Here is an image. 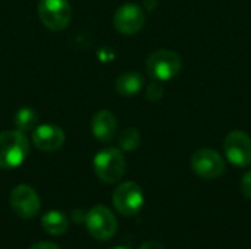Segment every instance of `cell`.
I'll return each instance as SVG.
<instances>
[{
    "mask_svg": "<svg viewBox=\"0 0 251 249\" xmlns=\"http://www.w3.org/2000/svg\"><path fill=\"white\" fill-rule=\"evenodd\" d=\"M10 208L21 219H32L38 214L41 203L38 194L28 185H18L10 192Z\"/></svg>",
    "mask_w": 251,
    "mask_h": 249,
    "instance_id": "obj_9",
    "label": "cell"
},
{
    "mask_svg": "<svg viewBox=\"0 0 251 249\" xmlns=\"http://www.w3.org/2000/svg\"><path fill=\"white\" fill-rule=\"evenodd\" d=\"M144 87V76L137 70L122 73L116 79V91L122 97H134Z\"/></svg>",
    "mask_w": 251,
    "mask_h": 249,
    "instance_id": "obj_13",
    "label": "cell"
},
{
    "mask_svg": "<svg viewBox=\"0 0 251 249\" xmlns=\"http://www.w3.org/2000/svg\"><path fill=\"white\" fill-rule=\"evenodd\" d=\"M140 249H166L160 242H157V241H147V242H144L143 245H141V248Z\"/></svg>",
    "mask_w": 251,
    "mask_h": 249,
    "instance_id": "obj_19",
    "label": "cell"
},
{
    "mask_svg": "<svg viewBox=\"0 0 251 249\" xmlns=\"http://www.w3.org/2000/svg\"><path fill=\"white\" fill-rule=\"evenodd\" d=\"M225 160L210 148L197 150L191 157V169L201 179H216L225 173Z\"/></svg>",
    "mask_w": 251,
    "mask_h": 249,
    "instance_id": "obj_8",
    "label": "cell"
},
{
    "mask_svg": "<svg viewBox=\"0 0 251 249\" xmlns=\"http://www.w3.org/2000/svg\"><path fill=\"white\" fill-rule=\"evenodd\" d=\"M163 92H165V88H163L162 82H159V81H154L147 87V98L151 101L160 100L163 97Z\"/></svg>",
    "mask_w": 251,
    "mask_h": 249,
    "instance_id": "obj_17",
    "label": "cell"
},
{
    "mask_svg": "<svg viewBox=\"0 0 251 249\" xmlns=\"http://www.w3.org/2000/svg\"><path fill=\"white\" fill-rule=\"evenodd\" d=\"M113 205L122 216H135L144 205V194L135 182H124L113 192Z\"/></svg>",
    "mask_w": 251,
    "mask_h": 249,
    "instance_id": "obj_6",
    "label": "cell"
},
{
    "mask_svg": "<svg viewBox=\"0 0 251 249\" xmlns=\"http://www.w3.org/2000/svg\"><path fill=\"white\" fill-rule=\"evenodd\" d=\"M29 144L24 132H0V169H16L28 157Z\"/></svg>",
    "mask_w": 251,
    "mask_h": 249,
    "instance_id": "obj_1",
    "label": "cell"
},
{
    "mask_svg": "<svg viewBox=\"0 0 251 249\" xmlns=\"http://www.w3.org/2000/svg\"><path fill=\"white\" fill-rule=\"evenodd\" d=\"M93 166L96 175L101 182L116 183L125 175L126 161L122 150L109 147L96 154V157L93 158Z\"/></svg>",
    "mask_w": 251,
    "mask_h": 249,
    "instance_id": "obj_2",
    "label": "cell"
},
{
    "mask_svg": "<svg viewBox=\"0 0 251 249\" xmlns=\"http://www.w3.org/2000/svg\"><path fill=\"white\" fill-rule=\"evenodd\" d=\"M119 148L124 151H134L141 144V135L137 128H126L118 135Z\"/></svg>",
    "mask_w": 251,
    "mask_h": 249,
    "instance_id": "obj_15",
    "label": "cell"
},
{
    "mask_svg": "<svg viewBox=\"0 0 251 249\" xmlns=\"http://www.w3.org/2000/svg\"><path fill=\"white\" fill-rule=\"evenodd\" d=\"M31 249H60L57 245L54 244H50V242H40V244H35Z\"/></svg>",
    "mask_w": 251,
    "mask_h": 249,
    "instance_id": "obj_20",
    "label": "cell"
},
{
    "mask_svg": "<svg viewBox=\"0 0 251 249\" xmlns=\"http://www.w3.org/2000/svg\"><path fill=\"white\" fill-rule=\"evenodd\" d=\"M34 145L44 153H54L65 144V134L56 125H40L32 132Z\"/></svg>",
    "mask_w": 251,
    "mask_h": 249,
    "instance_id": "obj_11",
    "label": "cell"
},
{
    "mask_svg": "<svg viewBox=\"0 0 251 249\" xmlns=\"http://www.w3.org/2000/svg\"><path fill=\"white\" fill-rule=\"evenodd\" d=\"M182 69V59L172 50H156L146 62L147 75L153 81L165 82L175 78Z\"/></svg>",
    "mask_w": 251,
    "mask_h": 249,
    "instance_id": "obj_3",
    "label": "cell"
},
{
    "mask_svg": "<svg viewBox=\"0 0 251 249\" xmlns=\"http://www.w3.org/2000/svg\"><path fill=\"white\" fill-rule=\"evenodd\" d=\"M41 225L47 233H50L53 236H59V235L66 233V230L69 227V220L63 213L53 210L43 216Z\"/></svg>",
    "mask_w": 251,
    "mask_h": 249,
    "instance_id": "obj_14",
    "label": "cell"
},
{
    "mask_svg": "<svg viewBox=\"0 0 251 249\" xmlns=\"http://www.w3.org/2000/svg\"><path fill=\"white\" fill-rule=\"evenodd\" d=\"M240 189L243 192L244 197L251 198V172H247L243 179H241V183H240Z\"/></svg>",
    "mask_w": 251,
    "mask_h": 249,
    "instance_id": "obj_18",
    "label": "cell"
},
{
    "mask_svg": "<svg viewBox=\"0 0 251 249\" xmlns=\"http://www.w3.org/2000/svg\"><path fill=\"white\" fill-rule=\"evenodd\" d=\"M85 225L90 235L97 241H109L118 230V220L115 214L104 205L93 207L85 216Z\"/></svg>",
    "mask_w": 251,
    "mask_h": 249,
    "instance_id": "obj_4",
    "label": "cell"
},
{
    "mask_svg": "<svg viewBox=\"0 0 251 249\" xmlns=\"http://www.w3.org/2000/svg\"><path fill=\"white\" fill-rule=\"evenodd\" d=\"M38 16L46 28L62 31L72 19V7L68 0H41L38 4Z\"/></svg>",
    "mask_w": 251,
    "mask_h": 249,
    "instance_id": "obj_5",
    "label": "cell"
},
{
    "mask_svg": "<svg viewBox=\"0 0 251 249\" xmlns=\"http://www.w3.org/2000/svg\"><path fill=\"white\" fill-rule=\"evenodd\" d=\"M224 151L231 164L247 167L251 164V136L244 131H232L224 141Z\"/></svg>",
    "mask_w": 251,
    "mask_h": 249,
    "instance_id": "obj_7",
    "label": "cell"
},
{
    "mask_svg": "<svg viewBox=\"0 0 251 249\" xmlns=\"http://www.w3.org/2000/svg\"><path fill=\"white\" fill-rule=\"evenodd\" d=\"M91 132L100 142H110L118 132V120L109 110L97 112L91 119Z\"/></svg>",
    "mask_w": 251,
    "mask_h": 249,
    "instance_id": "obj_12",
    "label": "cell"
},
{
    "mask_svg": "<svg viewBox=\"0 0 251 249\" xmlns=\"http://www.w3.org/2000/svg\"><path fill=\"white\" fill-rule=\"evenodd\" d=\"M144 22H146L144 12L141 10L140 6L132 4V3L122 4L115 12V16H113L115 28L124 35H134L140 32L144 26Z\"/></svg>",
    "mask_w": 251,
    "mask_h": 249,
    "instance_id": "obj_10",
    "label": "cell"
},
{
    "mask_svg": "<svg viewBox=\"0 0 251 249\" xmlns=\"http://www.w3.org/2000/svg\"><path fill=\"white\" fill-rule=\"evenodd\" d=\"M37 112L29 107H22L15 116V125L21 132L32 131L37 125Z\"/></svg>",
    "mask_w": 251,
    "mask_h": 249,
    "instance_id": "obj_16",
    "label": "cell"
},
{
    "mask_svg": "<svg viewBox=\"0 0 251 249\" xmlns=\"http://www.w3.org/2000/svg\"><path fill=\"white\" fill-rule=\"evenodd\" d=\"M113 249H131V248H128V247H116V248H113Z\"/></svg>",
    "mask_w": 251,
    "mask_h": 249,
    "instance_id": "obj_21",
    "label": "cell"
}]
</instances>
